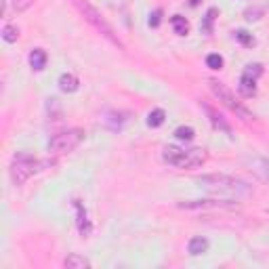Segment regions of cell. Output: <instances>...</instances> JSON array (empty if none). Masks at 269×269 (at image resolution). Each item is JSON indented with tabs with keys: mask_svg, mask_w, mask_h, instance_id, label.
<instances>
[{
	"mask_svg": "<svg viewBox=\"0 0 269 269\" xmlns=\"http://www.w3.org/2000/svg\"><path fill=\"white\" fill-rule=\"evenodd\" d=\"M196 181L204 190L212 193H227V196H235V198L250 196L252 193V187L246 181L230 177V174H202Z\"/></svg>",
	"mask_w": 269,
	"mask_h": 269,
	"instance_id": "cell-1",
	"label": "cell"
},
{
	"mask_svg": "<svg viewBox=\"0 0 269 269\" xmlns=\"http://www.w3.org/2000/svg\"><path fill=\"white\" fill-rule=\"evenodd\" d=\"M162 160L177 168H196L206 162L204 150H181V147L168 145L162 150Z\"/></svg>",
	"mask_w": 269,
	"mask_h": 269,
	"instance_id": "cell-2",
	"label": "cell"
},
{
	"mask_svg": "<svg viewBox=\"0 0 269 269\" xmlns=\"http://www.w3.org/2000/svg\"><path fill=\"white\" fill-rule=\"evenodd\" d=\"M46 166H49V162H40V160L28 156V154H15L9 173H11L13 183H15V185H23L25 181L32 177V174L44 171Z\"/></svg>",
	"mask_w": 269,
	"mask_h": 269,
	"instance_id": "cell-3",
	"label": "cell"
},
{
	"mask_svg": "<svg viewBox=\"0 0 269 269\" xmlns=\"http://www.w3.org/2000/svg\"><path fill=\"white\" fill-rule=\"evenodd\" d=\"M74 4L78 6V11L82 13L84 19H86V21H89V23H91V25H93V28H95L97 32L103 34V36H105L107 40H110V42H114L116 46H120V49H124V44L120 42V38L116 36V34H114V28H112V25L105 21L103 15H101V13H99V11H97L95 6L91 4V2H86V0H74Z\"/></svg>",
	"mask_w": 269,
	"mask_h": 269,
	"instance_id": "cell-4",
	"label": "cell"
},
{
	"mask_svg": "<svg viewBox=\"0 0 269 269\" xmlns=\"http://www.w3.org/2000/svg\"><path fill=\"white\" fill-rule=\"evenodd\" d=\"M208 86H211L212 95L217 97V99H219V101H221V103H223V105H227V107H230V110H231V112L235 114V116H240L242 120H252V118H254L252 114L248 112L246 107L242 105L238 99H235V95H233V93H231L230 89H227V86H225L223 82H219V80L211 78V80H208Z\"/></svg>",
	"mask_w": 269,
	"mask_h": 269,
	"instance_id": "cell-5",
	"label": "cell"
},
{
	"mask_svg": "<svg viewBox=\"0 0 269 269\" xmlns=\"http://www.w3.org/2000/svg\"><path fill=\"white\" fill-rule=\"evenodd\" d=\"M82 139H84V133L80 129L57 133L55 137H51V141H49V152L51 154H67V152L76 150V147L82 143Z\"/></svg>",
	"mask_w": 269,
	"mask_h": 269,
	"instance_id": "cell-6",
	"label": "cell"
},
{
	"mask_svg": "<svg viewBox=\"0 0 269 269\" xmlns=\"http://www.w3.org/2000/svg\"><path fill=\"white\" fill-rule=\"evenodd\" d=\"M181 211H206V208H235V202H223V200H190V202H179L177 204Z\"/></svg>",
	"mask_w": 269,
	"mask_h": 269,
	"instance_id": "cell-7",
	"label": "cell"
},
{
	"mask_svg": "<svg viewBox=\"0 0 269 269\" xmlns=\"http://www.w3.org/2000/svg\"><path fill=\"white\" fill-rule=\"evenodd\" d=\"M74 208H76V225H78V231L82 238L91 235V221H89V214H86V208L80 200H74Z\"/></svg>",
	"mask_w": 269,
	"mask_h": 269,
	"instance_id": "cell-8",
	"label": "cell"
},
{
	"mask_svg": "<svg viewBox=\"0 0 269 269\" xmlns=\"http://www.w3.org/2000/svg\"><path fill=\"white\" fill-rule=\"evenodd\" d=\"M202 107H204L206 116H208V120H211V122H212L214 129L221 131V133H225V134H230V137H231V126H230V122H227V120H225L223 116H221V114H219L217 110H214V107L206 105V103L202 105Z\"/></svg>",
	"mask_w": 269,
	"mask_h": 269,
	"instance_id": "cell-9",
	"label": "cell"
},
{
	"mask_svg": "<svg viewBox=\"0 0 269 269\" xmlns=\"http://www.w3.org/2000/svg\"><path fill=\"white\" fill-rule=\"evenodd\" d=\"M206 250H208V240H206V238H200V235L192 238V240H190V244H187V252H190L192 257L204 254Z\"/></svg>",
	"mask_w": 269,
	"mask_h": 269,
	"instance_id": "cell-10",
	"label": "cell"
},
{
	"mask_svg": "<svg viewBox=\"0 0 269 269\" xmlns=\"http://www.w3.org/2000/svg\"><path fill=\"white\" fill-rule=\"evenodd\" d=\"M240 93L244 97H252L257 93V78L248 76V74H242L240 78Z\"/></svg>",
	"mask_w": 269,
	"mask_h": 269,
	"instance_id": "cell-11",
	"label": "cell"
},
{
	"mask_svg": "<svg viewBox=\"0 0 269 269\" xmlns=\"http://www.w3.org/2000/svg\"><path fill=\"white\" fill-rule=\"evenodd\" d=\"M78 86H80V82L74 74H63V76L59 78V89L63 93H76Z\"/></svg>",
	"mask_w": 269,
	"mask_h": 269,
	"instance_id": "cell-12",
	"label": "cell"
},
{
	"mask_svg": "<svg viewBox=\"0 0 269 269\" xmlns=\"http://www.w3.org/2000/svg\"><path fill=\"white\" fill-rule=\"evenodd\" d=\"M30 65H32L36 72L44 70V65H46V53H44L42 49H34V51L30 53Z\"/></svg>",
	"mask_w": 269,
	"mask_h": 269,
	"instance_id": "cell-13",
	"label": "cell"
},
{
	"mask_svg": "<svg viewBox=\"0 0 269 269\" xmlns=\"http://www.w3.org/2000/svg\"><path fill=\"white\" fill-rule=\"evenodd\" d=\"M67 269H89L91 263H89V259H84V257H80V254H70V257L65 259V263H63Z\"/></svg>",
	"mask_w": 269,
	"mask_h": 269,
	"instance_id": "cell-14",
	"label": "cell"
},
{
	"mask_svg": "<svg viewBox=\"0 0 269 269\" xmlns=\"http://www.w3.org/2000/svg\"><path fill=\"white\" fill-rule=\"evenodd\" d=\"M171 23H173L174 34H179V36H185V34L190 32V23H187V19L181 17V15H174V17L171 19Z\"/></svg>",
	"mask_w": 269,
	"mask_h": 269,
	"instance_id": "cell-15",
	"label": "cell"
},
{
	"mask_svg": "<svg viewBox=\"0 0 269 269\" xmlns=\"http://www.w3.org/2000/svg\"><path fill=\"white\" fill-rule=\"evenodd\" d=\"M164 118H166L164 110H154V112H150V116H147V126L156 129V126H160L164 122Z\"/></svg>",
	"mask_w": 269,
	"mask_h": 269,
	"instance_id": "cell-16",
	"label": "cell"
},
{
	"mask_svg": "<svg viewBox=\"0 0 269 269\" xmlns=\"http://www.w3.org/2000/svg\"><path fill=\"white\" fill-rule=\"evenodd\" d=\"M174 137L181 139V141H192L193 137H196V133H193L192 126H179V129L174 131Z\"/></svg>",
	"mask_w": 269,
	"mask_h": 269,
	"instance_id": "cell-17",
	"label": "cell"
},
{
	"mask_svg": "<svg viewBox=\"0 0 269 269\" xmlns=\"http://www.w3.org/2000/svg\"><path fill=\"white\" fill-rule=\"evenodd\" d=\"M2 38L6 40V42H15V40L19 38V28H15V25H4V28H2Z\"/></svg>",
	"mask_w": 269,
	"mask_h": 269,
	"instance_id": "cell-18",
	"label": "cell"
},
{
	"mask_svg": "<svg viewBox=\"0 0 269 269\" xmlns=\"http://www.w3.org/2000/svg\"><path fill=\"white\" fill-rule=\"evenodd\" d=\"M206 65L211 67V70H221V67H223V57L217 55V53H212V55L206 57Z\"/></svg>",
	"mask_w": 269,
	"mask_h": 269,
	"instance_id": "cell-19",
	"label": "cell"
},
{
	"mask_svg": "<svg viewBox=\"0 0 269 269\" xmlns=\"http://www.w3.org/2000/svg\"><path fill=\"white\" fill-rule=\"evenodd\" d=\"M214 15H217V9H208V13H206V21H204V25H202V32H204V34H211V32H212Z\"/></svg>",
	"mask_w": 269,
	"mask_h": 269,
	"instance_id": "cell-20",
	"label": "cell"
},
{
	"mask_svg": "<svg viewBox=\"0 0 269 269\" xmlns=\"http://www.w3.org/2000/svg\"><path fill=\"white\" fill-rule=\"evenodd\" d=\"M11 4H13V11L15 13H23L34 4V0H11Z\"/></svg>",
	"mask_w": 269,
	"mask_h": 269,
	"instance_id": "cell-21",
	"label": "cell"
},
{
	"mask_svg": "<svg viewBox=\"0 0 269 269\" xmlns=\"http://www.w3.org/2000/svg\"><path fill=\"white\" fill-rule=\"evenodd\" d=\"M235 38H238V40H240V42L244 44V46H252V44H254L252 34H248L246 30H238V32H235Z\"/></svg>",
	"mask_w": 269,
	"mask_h": 269,
	"instance_id": "cell-22",
	"label": "cell"
},
{
	"mask_svg": "<svg viewBox=\"0 0 269 269\" xmlns=\"http://www.w3.org/2000/svg\"><path fill=\"white\" fill-rule=\"evenodd\" d=\"M244 74H248V76H252V78H259L261 74H263V67H261L259 63H252V65H248V67H246Z\"/></svg>",
	"mask_w": 269,
	"mask_h": 269,
	"instance_id": "cell-23",
	"label": "cell"
},
{
	"mask_svg": "<svg viewBox=\"0 0 269 269\" xmlns=\"http://www.w3.org/2000/svg\"><path fill=\"white\" fill-rule=\"evenodd\" d=\"M244 15L248 21H257V19H261V15H263V9H248Z\"/></svg>",
	"mask_w": 269,
	"mask_h": 269,
	"instance_id": "cell-24",
	"label": "cell"
},
{
	"mask_svg": "<svg viewBox=\"0 0 269 269\" xmlns=\"http://www.w3.org/2000/svg\"><path fill=\"white\" fill-rule=\"evenodd\" d=\"M160 17H162V13H160V11H154L152 13V17H150V25H152V28H158V25H160Z\"/></svg>",
	"mask_w": 269,
	"mask_h": 269,
	"instance_id": "cell-25",
	"label": "cell"
},
{
	"mask_svg": "<svg viewBox=\"0 0 269 269\" xmlns=\"http://www.w3.org/2000/svg\"><path fill=\"white\" fill-rule=\"evenodd\" d=\"M198 2H200V0H190V4H192V6H196Z\"/></svg>",
	"mask_w": 269,
	"mask_h": 269,
	"instance_id": "cell-26",
	"label": "cell"
},
{
	"mask_svg": "<svg viewBox=\"0 0 269 269\" xmlns=\"http://www.w3.org/2000/svg\"><path fill=\"white\" fill-rule=\"evenodd\" d=\"M265 179H267V181H269V174H267V177H265Z\"/></svg>",
	"mask_w": 269,
	"mask_h": 269,
	"instance_id": "cell-27",
	"label": "cell"
}]
</instances>
